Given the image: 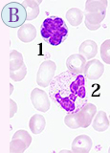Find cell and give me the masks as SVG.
<instances>
[{
	"label": "cell",
	"instance_id": "cell-13",
	"mask_svg": "<svg viewBox=\"0 0 110 153\" xmlns=\"http://www.w3.org/2000/svg\"><path fill=\"white\" fill-rule=\"evenodd\" d=\"M110 124V121L104 111H100L95 116L94 121L92 122L93 129L98 132H104L107 130Z\"/></svg>",
	"mask_w": 110,
	"mask_h": 153
},
{
	"label": "cell",
	"instance_id": "cell-19",
	"mask_svg": "<svg viewBox=\"0 0 110 153\" xmlns=\"http://www.w3.org/2000/svg\"><path fill=\"white\" fill-rule=\"evenodd\" d=\"M106 16V11L100 12V13H86L85 14V22H87L91 25L98 26L103 21Z\"/></svg>",
	"mask_w": 110,
	"mask_h": 153
},
{
	"label": "cell",
	"instance_id": "cell-15",
	"mask_svg": "<svg viewBox=\"0 0 110 153\" xmlns=\"http://www.w3.org/2000/svg\"><path fill=\"white\" fill-rule=\"evenodd\" d=\"M41 1H35V0H24L21 3L27 13V20H33L39 14V4Z\"/></svg>",
	"mask_w": 110,
	"mask_h": 153
},
{
	"label": "cell",
	"instance_id": "cell-14",
	"mask_svg": "<svg viewBox=\"0 0 110 153\" xmlns=\"http://www.w3.org/2000/svg\"><path fill=\"white\" fill-rule=\"evenodd\" d=\"M46 121L45 118L42 115L35 114L30 119L29 122V127H30L31 131L33 134H40L45 128Z\"/></svg>",
	"mask_w": 110,
	"mask_h": 153
},
{
	"label": "cell",
	"instance_id": "cell-25",
	"mask_svg": "<svg viewBox=\"0 0 110 153\" xmlns=\"http://www.w3.org/2000/svg\"><path fill=\"white\" fill-rule=\"evenodd\" d=\"M108 152L110 153V147H109V149H108Z\"/></svg>",
	"mask_w": 110,
	"mask_h": 153
},
{
	"label": "cell",
	"instance_id": "cell-22",
	"mask_svg": "<svg viewBox=\"0 0 110 153\" xmlns=\"http://www.w3.org/2000/svg\"><path fill=\"white\" fill-rule=\"evenodd\" d=\"M27 75V67L24 64L21 68H19L16 71H10V76L11 79L14 81H21Z\"/></svg>",
	"mask_w": 110,
	"mask_h": 153
},
{
	"label": "cell",
	"instance_id": "cell-24",
	"mask_svg": "<svg viewBox=\"0 0 110 153\" xmlns=\"http://www.w3.org/2000/svg\"><path fill=\"white\" fill-rule=\"evenodd\" d=\"M13 91V86L11 84V85H10V94H12Z\"/></svg>",
	"mask_w": 110,
	"mask_h": 153
},
{
	"label": "cell",
	"instance_id": "cell-10",
	"mask_svg": "<svg viewBox=\"0 0 110 153\" xmlns=\"http://www.w3.org/2000/svg\"><path fill=\"white\" fill-rule=\"evenodd\" d=\"M92 140L87 135H80L72 142V151L75 153H88L92 147Z\"/></svg>",
	"mask_w": 110,
	"mask_h": 153
},
{
	"label": "cell",
	"instance_id": "cell-12",
	"mask_svg": "<svg viewBox=\"0 0 110 153\" xmlns=\"http://www.w3.org/2000/svg\"><path fill=\"white\" fill-rule=\"evenodd\" d=\"M80 55L84 56L86 59H91L97 55L98 53V45L93 40H85L80 46Z\"/></svg>",
	"mask_w": 110,
	"mask_h": 153
},
{
	"label": "cell",
	"instance_id": "cell-11",
	"mask_svg": "<svg viewBox=\"0 0 110 153\" xmlns=\"http://www.w3.org/2000/svg\"><path fill=\"white\" fill-rule=\"evenodd\" d=\"M17 36L19 40H21L22 42H31L36 36V29L32 24H24L23 26L19 28Z\"/></svg>",
	"mask_w": 110,
	"mask_h": 153
},
{
	"label": "cell",
	"instance_id": "cell-17",
	"mask_svg": "<svg viewBox=\"0 0 110 153\" xmlns=\"http://www.w3.org/2000/svg\"><path fill=\"white\" fill-rule=\"evenodd\" d=\"M106 0H88L85 2L86 13H100L106 11L107 8Z\"/></svg>",
	"mask_w": 110,
	"mask_h": 153
},
{
	"label": "cell",
	"instance_id": "cell-18",
	"mask_svg": "<svg viewBox=\"0 0 110 153\" xmlns=\"http://www.w3.org/2000/svg\"><path fill=\"white\" fill-rule=\"evenodd\" d=\"M24 65L23 56L21 53L13 50L10 54V71H16Z\"/></svg>",
	"mask_w": 110,
	"mask_h": 153
},
{
	"label": "cell",
	"instance_id": "cell-9",
	"mask_svg": "<svg viewBox=\"0 0 110 153\" xmlns=\"http://www.w3.org/2000/svg\"><path fill=\"white\" fill-rule=\"evenodd\" d=\"M85 65L86 59L80 54L72 55L66 60V66L68 71L78 75H83Z\"/></svg>",
	"mask_w": 110,
	"mask_h": 153
},
{
	"label": "cell",
	"instance_id": "cell-4",
	"mask_svg": "<svg viewBox=\"0 0 110 153\" xmlns=\"http://www.w3.org/2000/svg\"><path fill=\"white\" fill-rule=\"evenodd\" d=\"M56 65L52 60L43 61L39 66L36 74V83L41 87H49L50 83L55 78Z\"/></svg>",
	"mask_w": 110,
	"mask_h": 153
},
{
	"label": "cell",
	"instance_id": "cell-3",
	"mask_svg": "<svg viewBox=\"0 0 110 153\" xmlns=\"http://www.w3.org/2000/svg\"><path fill=\"white\" fill-rule=\"evenodd\" d=\"M1 19L8 27L17 28L24 25L27 19V13L24 6L18 2L6 4L1 11Z\"/></svg>",
	"mask_w": 110,
	"mask_h": 153
},
{
	"label": "cell",
	"instance_id": "cell-20",
	"mask_svg": "<svg viewBox=\"0 0 110 153\" xmlns=\"http://www.w3.org/2000/svg\"><path fill=\"white\" fill-rule=\"evenodd\" d=\"M64 123L69 128L72 129H78L80 127V120H79V113H67L64 118Z\"/></svg>",
	"mask_w": 110,
	"mask_h": 153
},
{
	"label": "cell",
	"instance_id": "cell-5",
	"mask_svg": "<svg viewBox=\"0 0 110 153\" xmlns=\"http://www.w3.org/2000/svg\"><path fill=\"white\" fill-rule=\"evenodd\" d=\"M32 143V137L26 130L16 131L13 134V139L10 143V151L11 153H22L30 146Z\"/></svg>",
	"mask_w": 110,
	"mask_h": 153
},
{
	"label": "cell",
	"instance_id": "cell-26",
	"mask_svg": "<svg viewBox=\"0 0 110 153\" xmlns=\"http://www.w3.org/2000/svg\"><path fill=\"white\" fill-rule=\"evenodd\" d=\"M109 121H110V116H109Z\"/></svg>",
	"mask_w": 110,
	"mask_h": 153
},
{
	"label": "cell",
	"instance_id": "cell-2",
	"mask_svg": "<svg viewBox=\"0 0 110 153\" xmlns=\"http://www.w3.org/2000/svg\"><path fill=\"white\" fill-rule=\"evenodd\" d=\"M40 35L48 44L56 47L60 45L66 39L68 35V28L63 19L53 16L47 17L42 22Z\"/></svg>",
	"mask_w": 110,
	"mask_h": 153
},
{
	"label": "cell",
	"instance_id": "cell-7",
	"mask_svg": "<svg viewBox=\"0 0 110 153\" xmlns=\"http://www.w3.org/2000/svg\"><path fill=\"white\" fill-rule=\"evenodd\" d=\"M104 73V66L98 59H92L86 62L83 76L91 80L99 79Z\"/></svg>",
	"mask_w": 110,
	"mask_h": 153
},
{
	"label": "cell",
	"instance_id": "cell-21",
	"mask_svg": "<svg viewBox=\"0 0 110 153\" xmlns=\"http://www.w3.org/2000/svg\"><path fill=\"white\" fill-rule=\"evenodd\" d=\"M100 57L106 64H110V39H106L100 46Z\"/></svg>",
	"mask_w": 110,
	"mask_h": 153
},
{
	"label": "cell",
	"instance_id": "cell-23",
	"mask_svg": "<svg viewBox=\"0 0 110 153\" xmlns=\"http://www.w3.org/2000/svg\"><path fill=\"white\" fill-rule=\"evenodd\" d=\"M10 105H11V109H10V117L13 118L14 114L17 112V105L13 100H10Z\"/></svg>",
	"mask_w": 110,
	"mask_h": 153
},
{
	"label": "cell",
	"instance_id": "cell-8",
	"mask_svg": "<svg viewBox=\"0 0 110 153\" xmlns=\"http://www.w3.org/2000/svg\"><path fill=\"white\" fill-rule=\"evenodd\" d=\"M79 113V120L80 127L87 128L93 122V119L95 118V115L97 113V106L93 103H87L85 106L80 110Z\"/></svg>",
	"mask_w": 110,
	"mask_h": 153
},
{
	"label": "cell",
	"instance_id": "cell-1",
	"mask_svg": "<svg viewBox=\"0 0 110 153\" xmlns=\"http://www.w3.org/2000/svg\"><path fill=\"white\" fill-rule=\"evenodd\" d=\"M49 96L66 113H76L88 103V88L83 75L70 71L55 76L49 85Z\"/></svg>",
	"mask_w": 110,
	"mask_h": 153
},
{
	"label": "cell",
	"instance_id": "cell-6",
	"mask_svg": "<svg viewBox=\"0 0 110 153\" xmlns=\"http://www.w3.org/2000/svg\"><path fill=\"white\" fill-rule=\"evenodd\" d=\"M32 103L36 110L40 112H47L50 108V100L47 93L39 88H35L31 93Z\"/></svg>",
	"mask_w": 110,
	"mask_h": 153
},
{
	"label": "cell",
	"instance_id": "cell-16",
	"mask_svg": "<svg viewBox=\"0 0 110 153\" xmlns=\"http://www.w3.org/2000/svg\"><path fill=\"white\" fill-rule=\"evenodd\" d=\"M66 19L72 26H80L83 19V13L78 8H71L66 13Z\"/></svg>",
	"mask_w": 110,
	"mask_h": 153
}]
</instances>
